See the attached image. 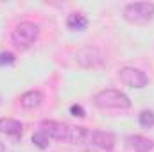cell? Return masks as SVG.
Masks as SVG:
<instances>
[{
    "instance_id": "6da1fadb",
    "label": "cell",
    "mask_w": 154,
    "mask_h": 152,
    "mask_svg": "<svg viewBox=\"0 0 154 152\" xmlns=\"http://www.w3.org/2000/svg\"><path fill=\"white\" fill-rule=\"evenodd\" d=\"M93 102L99 109H115V111H122L131 108V100L125 93L118 91V90H102L93 97Z\"/></svg>"
},
{
    "instance_id": "7a4b0ae2",
    "label": "cell",
    "mask_w": 154,
    "mask_h": 152,
    "mask_svg": "<svg viewBox=\"0 0 154 152\" xmlns=\"http://www.w3.org/2000/svg\"><path fill=\"white\" fill-rule=\"evenodd\" d=\"M154 18L152 2H134L124 7V20L133 25H145Z\"/></svg>"
},
{
    "instance_id": "3957f363",
    "label": "cell",
    "mask_w": 154,
    "mask_h": 152,
    "mask_svg": "<svg viewBox=\"0 0 154 152\" xmlns=\"http://www.w3.org/2000/svg\"><path fill=\"white\" fill-rule=\"evenodd\" d=\"M39 36V27L32 22H20L14 31L11 32V39L18 48H27L31 47Z\"/></svg>"
},
{
    "instance_id": "277c9868",
    "label": "cell",
    "mask_w": 154,
    "mask_h": 152,
    "mask_svg": "<svg viewBox=\"0 0 154 152\" xmlns=\"http://www.w3.org/2000/svg\"><path fill=\"white\" fill-rule=\"evenodd\" d=\"M75 61L82 68H99L104 65V56L95 47H84L75 54Z\"/></svg>"
},
{
    "instance_id": "5b68a950",
    "label": "cell",
    "mask_w": 154,
    "mask_h": 152,
    "mask_svg": "<svg viewBox=\"0 0 154 152\" xmlns=\"http://www.w3.org/2000/svg\"><path fill=\"white\" fill-rule=\"evenodd\" d=\"M118 77H120V81L125 84V86H129V88H145L147 84H149V77L145 75L142 70H138V68H133V66H124L120 72H118Z\"/></svg>"
},
{
    "instance_id": "8992f818",
    "label": "cell",
    "mask_w": 154,
    "mask_h": 152,
    "mask_svg": "<svg viewBox=\"0 0 154 152\" xmlns=\"http://www.w3.org/2000/svg\"><path fill=\"white\" fill-rule=\"evenodd\" d=\"M41 131L48 138H54V140H59V141H63V140L68 141L70 125L61 123V122H54V120H45V122H41Z\"/></svg>"
},
{
    "instance_id": "52a82bcc",
    "label": "cell",
    "mask_w": 154,
    "mask_h": 152,
    "mask_svg": "<svg viewBox=\"0 0 154 152\" xmlns=\"http://www.w3.org/2000/svg\"><path fill=\"white\" fill-rule=\"evenodd\" d=\"M90 143L97 145L102 150H113L115 149V136L111 132H106V131H91Z\"/></svg>"
},
{
    "instance_id": "ba28073f",
    "label": "cell",
    "mask_w": 154,
    "mask_h": 152,
    "mask_svg": "<svg viewBox=\"0 0 154 152\" xmlns=\"http://www.w3.org/2000/svg\"><path fill=\"white\" fill-rule=\"evenodd\" d=\"M41 102H43V95L38 90H31V91H27L20 97V104L25 109H34V108L41 106Z\"/></svg>"
},
{
    "instance_id": "9c48e42d",
    "label": "cell",
    "mask_w": 154,
    "mask_h": 152,
    "mask_svg": "<svg viewBox=\"0 0 154 152\" xmlns=\"http://www.w3.org/2000/svg\"><path fill=\"white\" fill-rule=\"evenodd\" d=\"M22 129H23L22 122L14 118H0V132L9 134V136H20Z\"/></svg>"
},
{
    "instance_id": "30bf717a",
    "label": "cell",
    "mask_w": 154,
    "mask_h": 152,
    "mask_svg": "<svg viewBox=\"0 0 154 152\" xmlns=\"http://www.w3.org/2000/svg\"><path fill=\"white\" fill-rule=\"evenodd\" d=\"M125 141L129 143V147H131V149H134L136 152H149V150L154 147V143L149 140V138H145V136H140V134L127 136V140H125Z\"/></svg>"
},
{
    "instance_id": "8fae6325",
    "label": "cell",
    "mask_w": 154,
    "mask_h": 152,
    "mask_svg": "<svg viewBox=\"0 0 154 152\" xmlns=\"http://www.w3.org/2000/svg\"><path fill=\"white\" fill-rule=\"evenodd\" d=\"M90 136H91V131L84 129V127H70V132H68V141L70 143H86L90 141Z\"/></svg>"
},
{
    "instance_id": "7c38bea8",
    "label": "cell",
    "mask_w": 154,
    "mask_h": 152,
    "mask_svg": "<svg viewBox=\"0 0 154 152\" xmlns=\"http://www.w3.org/2000/svg\"><path fill=\"white\" fill-rule=\"evenodd\" d=\"M66 27L70 31H84L88 27V18L82 13H72L66 20Z\"/></svg>"
},
{
    "instance_id": "4fadbf2b",
    "label": "cell",
    "mask_w": 154,
    "mask_h": 152,
    "mask_svg": "<svg viewBox=\"0 0 154 152\" xmlns=\"http://www.w3.org/2000/svg\"><path fill=\"white\" fill-rule=\"evenodd\" d=\"M138 120H140V125H142V127H145V129L154 127V111H149V109L142 111L140 116H138Z\"/></svg>"
},
{
    "instance_id": "5bb4252c",
    "label": "cell",
    "mask_w": 154,
    "mask_h": 152,
    "mask_svg": "<svg viewBox=\"0 0 154 152\" xmlns=\"http://www.w3.org/2000/svg\"><path fill=\"white\" fill-rule=\"evenodd\" d=\"M32 143L38 147V149H47L50 143H48V136L43 132V131H39V132H34L32 134Z\"/></svg>"
},
{
    "instance_id": "9a60e30c",
    "label": "cell",
    "mask_w": 154,
    "mask_h": 152,
    "mask_svg": "<svg viewBox=\"0 0 154 152\" xmlns=\"http://www.w3.org/2000/svg\"><path fill=\"white\" fill-rule=\"evenodd\" d=\"M14 63V54L11 52H0V66H9Z\"/></svg>"
},
{
    "instance_id": "2e32d148",
    "label": "cell",
    "mask_w": 154,
    "mask_h": 152,
    "mask_svg": "<svg viewBox=\"0 0 154 152\" xmlns=\"http://www.w3.org/2000/svg\"><path fill=\"white\" fill-rule=\"evenodd\" d=\"M70 114H74V116H77V118H84V116H86V111H84L82 106L74 104V106H70Z\"/></svg>"
},
{
    "instance_id": "e0dca14e",
    "label": "cell",
    "mask_w": 154,
    "mask_h": 152,
    "mask_svg": "<svg viewBox=\"0 0 154 152\" xmlns=\"http://www.w3.org/2000/svg\"><path fill=\"white\" fill-rule=\"evenodd\" d=\"M0 152H5V147H4V143L0 141Z\"/></svg>"
},
{
    "instance_id": "ac0fdd59",
    "label": "cell",
    "mask_w": 154,
    "mask_h": 152,
    "mask_svg": "<svg viewBox=\"0 0 154 152\" xmlns=\"http://www.w3.org/2000/svg\"><path fill=\"white\" fill-rule=\"evenodd\" d=\"M82 152H93V150H82Z\"/></svg>"
}]
</instances>
